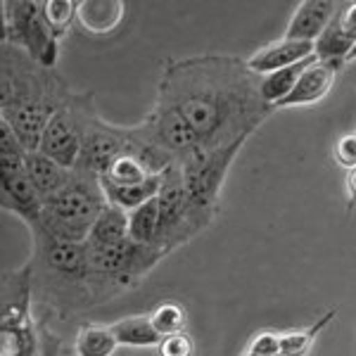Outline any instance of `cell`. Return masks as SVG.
I'll list each match as a JSON object with an SVG mask.
<instances>
[{"instance_id": "5b68a950", "label": "cell", "mask_w": 356, "mask_h": 356, "mask_svg": "<svg viewBox=\"0 0 356 356\" xmlns=\"http://www.w3.org/2000/svg\"><path fill=\"white\" fill-rule=\"evenodd\" d=\"M245 143H235L231 147H223L216 152L200 150L193 157L176 162L183 171V181H186L188 193V226H191L193 238L202 233L211 219L216 216V207H219L221 186L226 181V174L231 169L233 159L238 157L240 147Z\"/></svg>"}, {"instance_id": "f1b7e54d", "label": "cell", "mask_w": 356, "mask_h": 356, "mask_svg": "<svg viewBox=\"0 0 356 356\" xmlns=\"http://www.w3.org/2000/svg\"><path fill=\"white\" fill-rule=\"evenodd\" d=\"M335 162L344 166L347 171L356 169V134H344L335 140Z\"/></svg>"}, {"instance_id": "8992f818", "label": "cell", "mask_w": 356, "mask_h": 356, "mask_svg": "<svg viewBox=\"0 0 356 356\" xmlns=\"http://www.w3.org/2000/svg\"><path fill=\"white\" fill-rule=\"evenodd\" d=\"M5 15V43L17 45L36 65L53 69L57 65L60 38L53 33L43 13V3H3Z\"/></svg>"}, {"instance_id": "6da1fadb", "label": "cell", "mask_w": 356, "mask_h": 356, "mask_svg": "<svg viewBox=\"0 0 356 356\" xmlns=\"http://www.w3.org/2000/svg\"><path fill=\"white\" fill-rule=\"evenodd\" d=\"M159 100L174 105L207 152L247 143L273 107L259 95V76L245 62L223 55L169 60L159 81Z\"/></svg>"}, {"instance_id": "603a6c76", "label": "cell", "mask_w": 356, "mask_h": 356, "mask_svg": "<svg viewBox=\"0 0 356 356\" xmlns=\"http://www.w3.org/2000/svg\"><path fill=\"white\" fill-rule=\"evenodd\" d=\"M124 15V5L122 3H81L79 5V17H81V24L90 31L100 33L107 31V29L117 26L119 19Z\"/></svg>"}, {"instance_id": "d4e9b609", "label": "cell", "mask_w": 356, "mask_h": 356, "mask_svg": "<svg viewBox=\"0 0 356 356\" xmlns=\"http://www.w3.org/2000/svg\"><path fill=\"white\" fill-rule=\"evenodd\" d=\"M150 176V169L140 162L138 157H134L131 152H122L117 159L112 162L110 171H107L102 178H110V181L119 183V186H131V183H140V181H147Z\"/></svg>"}, {"instance_id": "4fadbf2b", "label": "cell", "mask_w": 356, "mask_h": 356, "mask_svg": "<svg viewBox=\"0 0 356 356\" xmlns=\"http://www.w3.org/2000/svg\"><path fill=\"white\" fill-rule=\"evenodd\" d=\"M0 186H3V209H10L31 228L41 221L45 200L29 181L26 169L19 171V174L0 176Z\"/></svg>"}, {"instance_id": "9a60e30c", "label": "cell", "mask_w": 356, "mask_h": 356, "mask_svg": "<svg viewBox=\"0 0 356 356\" xmlns=\"http://www.w3.org/2000/svg\"><path fill=\"white\" fill-rule=\"evenodd\" d=\"M337 8L340 5L330 3V0H304L292 15L288 29H285V38L316 43L321 33L328 29L332 17L337 15Z\"/></svg>"}, {"instance_id": "7c38bea8", "label": "cell", "mask_w": 356, "mask_h": 356, "mask_svg": "<svg viewBox=\"0 0 356 356\" xmlns=\"http://www.w3.org/2000/svg\"><path fill=\"white\" fill-rule=\"evenodd\" d=\"M314 55H316V43L292 41V38L283 36L280 41L268 43L257 50V53H252L245 60V65L254 76H266V74L292 67V65H297V62L309 60V57H314Z\"/></svg>"}, {"instance_id": "8fae6325", "label": "cell", "mask_w": 356, "mask_h": 356, "mask_svg": "<svg viewBox=\"0 0 356 356\" xmlns=\"http://www.w3.org/2000/svg\"><path fill=\"white\" fill-rule=\"evenodd\" d=\"M356 48V3H344L337 8V15L332 17L321 38L316 41V57L321 62L342 67L349 62V55Z\"/></svg>"}, {"instance_id": "ffe728a7", "label": "cell", "mask_w": 356, "mask_h": 356, "mask_svg": "<svg viewBox=\"0 0 356 356\" xmlns=\"http://www.w3.org/2000/svg\"><path fill=\"white\" fill-rule=\"evenodd\" d=\"M114 337L124 347H154L162 344L164 337L154 330L150 316H131V318H122L114 325H110Z\"/></svg>"}, {"instance_id": "1f68e13d", "label": "cell", "mask_w": 356, "mask_h": 356, "mask_svg": "<svg viewBox=\"0 0 356 356\" xmlns=\"http://www.w3.org/2000/svg\"><path fill=\"white\" fill-rule=\"evenodd\" d=\"M352 60H356V48L352 50V55H349V62H352Z\"/></svg>"}, {"instance_id": "4316f807", "label": "cell", "mask_w": 356, "mask_h": 356, "mask_svg": "<svg viewBox=\"0 0 356 356\" xmlns=\"http://www.w3.org/2000/svg\"><path fill=\"white\" fill-rule=\"evenodd\" d=\"M43 13L53 33L57 38H62L72 26L74 17L79 15V5L72 3V0H48V3H43Z\"/></svg>"}, {"instance_id": "ac0fdd59", "label": "cell", "mask_w": 356, "mask_h": 356, "mask_svg": "<svg viewBox=\"0 0 356 356\" xmlns=\"http://www.w3.org/2000/svg\"><path fill=\"white\" fill-rule=\"evenodd\" d=\"M100 181L102 191L107 195V202L122 207L124 211H134L145 202H150L152 197H157L159 188H162V176H150L147 181L131 183V186H119L110 178H100Z\"/></svg>"}, {"instance_id": "44dd1931", "label": "cell", "mask_w": 356, "mask_h": 356, "mask_svg": "<svg viewBox=\"0 0 356 356\" xmlns=\"http://www.w3.org/2000/svg\"><path fill=\"white\" fill-rule=\"evenodd\" d=\"M129 238L140 245H157V238H159V202H157V197H152L150 202H145L143 207H138V209L129 211Z\"/></svg>"}, {"instance_id": "ba28073f", "label": "cell", "mask_w": 356, "mask_h": 356, "mask_svg": "<svg viewBox=\"0 0 356 356\" xmlns=\"http://www.w3.org/2000/svg\"><path fill=\"white\" fill-rule=\"evenodd\" d=\"M159 202V238L157 245L166 252H174L178 245H186L193 238L188 226V193L183 171L171 164L162 174V188L157 195Z\"/></svg>"}, {"instance_id": "7a4b0ae2", "label": "cell", "mask_w": 356, "mask_h": 356, "mask_svg": "<svg viewBox=\"0 0 356 356\" xmlns=\"http://www.w3.org/2000/svg\"><path fill=\"white\" fill-rule=\"evenodd\" d=\"M53 69H45L17 45L3 48V117L26 152L38 150L43 131L55 112L69 100Z\"/></svg>"}, {"instance_id": "52a82bcc", "label": "cell", "mask_w": 356, "mask_h": 356, "mask_svg": "<svg viewBox=\"0 0 356 356\" xmlns=\"http://www.w3.org/2000/svg\"><path fill=\"white\" fill-rule=\"evenodd\" d=\"M90 107H93L90 97L69 95V100L55 112V117L45 126L38 152L55 159V162L62 164L65 169H72V171L76 169L79 159H81V147H83L86 114H88Z\"/></svg>"}, {"instance_id": "3957f363", "label": "cell", "mask_w": 356, "mask_h": 356, "mask_svg": "<svg viewBox=\"0 0 356 356\" xmlns=\"http://www.w3.org/2000/svg\"><path fill=\"white\" fill-rule=\"evenodd\" d=\"M107 204L110 202L102 191L100 176L74 169L67 186L45 200L41 221L31 231H41L65 243H86Z\"/></svg>"}, {"instance_id": "d6986e66", "label": "cell", "mask_w": 356, "mask_h": 356, "mask_svg": "<svg viewBox=\"0 0 356 356\" xmlns=\"http://www.w3.org/2000/svg\"><path fill=\"white\" fill-rule=\"evenodd\" d=\"M316 60H318V57L314 55V57H309V60H302L292 67H285V69H278V72H273V74H266V76H259L261 100L275 110V105L292 93V88H295L297 81H300V76L314 65Z\"/></svg>"}, {"instance_id": "9c48e42d", "label": "cell", "mask_w": 356, "mask_h": 356, "mask_svg": "<svg viewBox=\"0 0 356 356\" xmlns=\"http://www.w3.org/2000/svg\"><path fill=\"white\" fill-rule=\"evenodd\" d=\"M126 145H129V129H117V126L105 124L90 107L86 114L83 147L76 171H86V174H95L102 178L110 171L114 159L126 152Z\"/></svg>"}, {"instance_id": "4dcf8cb0", "label": "cell", "mask_w": 356, "mask_h": 356, "mask_svg": "<svg viewBox=\"0 0 356 356\" xmlns=\"http://www.w3.org/2000/svg\"><path fill=\"white\" fill-rule=\"evenodd\" d=\"M347 195H349V209H356V169L347 174Z\"/></svg>"}, {"instance_id": "7402d4cb", "label": "cell", "mask_w": 356, "mask_h": 356, "mask_svg": "<svg viewBox=\"0 0 356 356\" xmlns=\"http://www.w3.org/2000/svg\"><path fill=\"white\" fill-rule=\"evenodd\" d=\"M117 347L119 342L112 328H105V325H86L79 330L76 342H74L76 356H112Z\"/></svg>"}, {"instance_id": "277c9868", "label": "cell", "mask_w": 356, "mask_h": 356, "mask_svg": "<svg viewBox=\"0 0 356 356\" xmlns=\"http://www.w3.org/2000/svg\"><path fill=\"white\" fill-rule=\"evenodd\" d=\"M33 268L24 266L19 273L10 275V285L3 290V356H55L57 340L53 332L41 328L29 314Z\"/></svg>"}, {"instance_id": "484cf974", "label": "cell", "mask_w": 356, "mask_h": 356, "mask_svg": "<svg viewBox=\"0 0 356 356\" xmlns=\"http://www.w3.org/2000/svg\"><path fill=\"white\" fill-rule=\"evenodd\" d=\"M150 321L154 325V330L162 337L171 335H181L186 330V312H183L181 304L176 302H164L150 314Z\"/></svg>"}, {"instance_id": "f546056e", "label": "cell", "mask_w": 356, "mask_h": 356, "mask_svg": "<svg viewBox=\"0 0 356 356\" xmlns=\"http://www.w3.org/2000/svg\"><path fill=\"white\" fill-rule=\"evenodd\" d=\"M159 356H193V340L186 332L164 337L159 344Z\"/></svg>"}, {"instance_id": "2e32d148", "label": "cell", "mask_w": 356, "mask_h": 356, "mask_svg": "<svg viewBox=\"0 0 356 356\" xmlns=\"http://www.w3.org/2000/svg\"><path fill=\"white\" fill-rule=\"evenodd\" d=\"M24 169H26L29 181H31L33 188L43 195V200H48L50 195L62 191V188L69 183L72 174H74L72 169H65L62 164H57L55 159L45 157V154L38 152V150L26 152Z\"/></svg>"}, {"instance_id": "cb8c5ba5", "label": "cell", "mask_w": 356, "mask_h": 356, "mask_svg": "<svg viewBox=\"0 0 356 356\" xmlns=\"http://www.w3.org/2000/svg\"><path fill=\"white\" fill-rule=\"evenodd\" d=\"M335 318V312L325 314L318 323H314L312 328H304V330H290L280 335V354L283 356H304L309 349L314 347L316 337L321 335V330Z\"/></svg>"}, {"instance_id": "5bb4252c", "label": "cell", "mask_w": 356, "mask_h": 356, "mask_svg": "<svg viewBox=\"0 0 356 356\" xmlns=\"http://www.w3.org/2000/svg\"><path fill=\"white\" fill-rule=\"evenodd\" d=\"M337 72H340V67L337 65L316 60L314 65L300 76V81H297V86L292 88V93L275 105V110H283V107L314 105V102L323 100L337 81Z\"/></svg>"}, {"instance_id": "30bf717a", "label": "cell", "mask_w": 356, "mask_h": 356, "mask_svg": "<svg viewBox=\"0 0 356 356\" xmlns=\"http://www.w3.org/2000/svg\"><path fill=\"white\" fill-rule=\"evenodd\" d=\"M147 131V136L152 140H157L176 162L193 157L202 150L200 138L193 131V126L188 124V119L176 110L169 102L157 100V107L150 112V117L140 124Z\"/></svg>"}, {"instance_id": "83f0119b", "label": "cell", "mask_w": 356, "mask_h": 356, "mask_svg": "<svg viewBox=\"0 0 356 356\" xmlns=\"http://www.w3.org/2000/svg\"><path fill=\"white\" fill-rule=\"evenodd\" d=\"M243 356H283L280 354V335H275L271 330L259 332V335L252 337Z\"/></svg>"}, {"instance_id": "e0dca14e", "label": "cell", "mask_w": 356, "mask_h": 356, "mask_svg": "<svg viewBox=\"0 0 356 356\" xmlns=\"http://www.w3.org/2000/svg\"><path fill=\"white\" fill-rule=\"evenodd\" d=\"M126 240H129V211H124L117 204H107L90 228L86 243L93 250H110Z\"/></svg>"}]
</instances>
